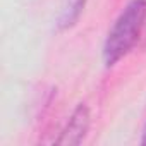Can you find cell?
Instances as JSON below:
<instances>
[{"label":"cell","instance_id":"6da1fadb","mask_svg":"<svg viewBox=\"0 0 146 146\" xmlns=\"http://www.w3.org/2000/svg\"><path fill=\"white\" fill-rule=\"evenodd\" d=\"M144 23L146 0H131L122 9L107 35L103 45V62L107 67H113L136 46L143 33Z\"/></svg>","mask_w":146,"mask_h":146},{"label":"cell","instance_id":"7a4b0ae2","mask_svg":"<svg viewBox=\"0 0 146 146\" xmlns=\"http://www.w3.org/2000/svg\"><path fill=\"white\" fill-rule=\"evenodd\" d=\"M90 124H91L90 108L84 103H79L76 107V110L72 112V115L69 117L65 127L62 129L60 137L57 139V144H64V146L81 144L90 131Z\"/></svg>","mask_w":146,"mask_h":146},{"label":"cell","instance_id":"3957f363","mask_svg":"<svg viewBox=\"0 0 146 146\" xmlns=\"http://www.w3.org/2000/svg\"><path fill=\"white\" fill-rule=\"evenodd\" d=\"M84 4H86V0H67V4L64 5V9L60 12L58 23H57L60 31L69 29L78 23V19L84 9Z\"/></svg>","mask_w":146,"mask_h":146},{"label":"cell","instance_id":"277c9868","mask_svg":"<svg viewBox=\"0 0 146 146\" xmlns=\"http://www.w3.org/2000/svg\"><path fill=\"white\" fill-rule=\"evenodd\" d=\"M141 144L146 146V124H144V129H143V137H141Z\"/></svg>","mask_w":146,"mask_h":146}]
</instances>
